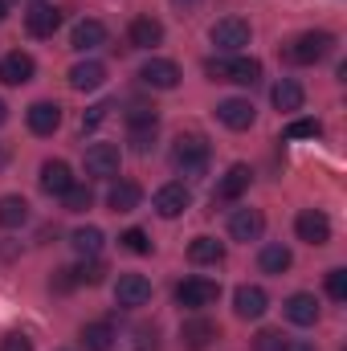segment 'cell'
<instances>
[{
    "mask_svg": "<svg viewBox=\"0 0 347 351\" xmlns=\"http://www.w3.org/2000/svg\"><path fill=\"white\" fill-rule=\"evenodd\" d=\"M331 49H335V37L327 29H311V33H298L286 45V62H294V66H319L323 58H331Z\"/></svg>",
    "mask_w": 347,
    "mask_h": 351,
    "instance_id": "obj_1",
    "label": "cell"
},
{
    "mask_svg": "<svg viewBox=\"0 0 347 351\" xmlns=\"http://www.w3.org/2000/svg\"><path fill=\"white\" fill-rule=\"evenodd\" d=\"M172 164L184 176H204V168H208V143H204V135H180L172 143Z\"/></svg>",
    "mask_w": 347,
    "mask_h": 351,
    "instance_id": "obj_2",
    "label": "cell"
},
{
    "mask_svg": "<svg viewBox=\"0 0 347 351\" xmlns=\"http://www.w3.org/2000/svg\"><path fill=\"white\" fill-rule=\"evenodd\" d=\"M217 298H221V286H217L213 278H184V282L176 286V302L188 306V311H204V306H213Z\"/></svg>",
    "mask_w": 347,
    "mask_h": 351,
    "instance_id": "obj_3",
    "label": "cell"
},
{
    "mask_svg": "<svg viewBox=\"0 0 347 351\" xmlns=\"http://www.w3.org/2000/svg\"><path fill=\"white\" fill-rule=\"evenodd\" d=\"M208 37H213V45H217L221 53H229V58H233V53H241V49L250 45V25H246L241 16H225V21H217V25H213V33H208Z\"/></svg>",
    "mask_w": 347,
    "mask_h": 351,
    "instance_id": "obj_4",
    "label": "cell"
},
{
    "mask_svg": "<svg viewBox=\"0 0 347 351\" xmlns=\"http://www.w3.org/2000/svg\"><path fill=\"white\" fill-rule=\"evenodd\" d=\"M294 233H298V241H307V245H327V241H331V221H327L323 208H302V213L294 217Z\"/></svg>",
    "mask_w": 347,
    "mask_h": 351,
    "instance_id": "obj_5",
    "label": "cell"
},
{
    "mask_svg": "<svg viewBox=\"0 0 347 351\" xmlns=\"http://www.w3.org/2000/svg\"><path fill=\"white\" fill-rule=\"evenodd\" d=\"M115 298H119V306H127V311L147 306V302H152V282H147L143 274H123V278L115 282Z\"/></svg>",
    "mask_w": 347,
    "mask_h": 351,
    "instance_id": "obj_6",
    "label": "cell"
},
{
    "mask_svg": "<svg viewBox=\"0 0 347 351\" xmlns=\"http://www.w3.org/2000/svg\"><path fill=\"white\" fill-rule=\"evenodd\" d=\"M250 180H254V172H250L246 164H233L229 172L217 180L213 204H233V200H241V196H246V188H250Z\"/></svg>",
    "mask_w": 347,
    "mask_h": 351,
    "instance_id": "obj_7",
    "label": "cell"
},
{
    "mask_svg": "<svg viewBox=\"0 0 347 351\" xmlns=\"http://www.w3.org/2000/svg\"><path fill=\"white\" fill-rule=\"evenodd\" d=\"M25 29H29L33 37H53V33L62 29V8H53V4H45V0H33V8L25 12Z\"/></svg>",
    "mask_w": 347,
    "mask_h": 351,
    "instance_id": "obj_8",
    "label": "cell"
},
{
    "mask_svg": "<svg viewBox=\"0 0 347 351\" xmlns=\"http://www.w3.org/2000/svg\"><path fill=\"white\" fill-rule=\"evenodd\" d=\"M33 74H37V62L29 53L12 49V53L0 58V82L4 86H25V82H33Z\"/></svg>",
    "mask_w": 347,
    "mask_h": 351,
    "instance_id": "obj_9",
    "label": "cell"
},
{
    "mask_svg": "<svg viewBox=\"0 0 347 351\" xmlns=\"http://www.w3.org/2000/svg\"><path fill=\"white\" fill-rule=\"evenodd\" d=\"M139 82H143V86H152V90H176V86H180V66L168 62V58H152V62H143Z\"/></svg>",
    "mask_w": 347,
    "mask_h": 351,
    "instance_id": "obj_10",
    "label": "cell"
},
{
    "mask_svg": "<svg viewBox=\"0 0 347 351\" xmlns=\"http://www.w3.org/2000/svg\"><path fill=\"white\" fill-rule=\"evenodd\" d=\"M86 176H94V180L119 176V147L115 143H90L86 147Z\"/></svg>",
    "mask_w": 347,
    "mask_h": 351,
    "instance_id": "obj_11",
    "label": "cell"
},
{
    "mask_svg": "<svg viewBox=\"0 0 347 351\" xmlns=\"http://www.w3.org/2000/svg\"><path fill=\"white\" fill-rule=\"evenodd\" d=\"M156 213L164 217V221H172V217H180L188 204H192V192H188V184H180V180H172V184H164L160 192H156Z\"/></svg>",
    "mask_w": 347,
    "mask_h": 351,
    "instance_id": "obj_12",
    "label": "cell"
},
{
    "mask_svg": "<svg viewBox=\"0 0 347 351\" xmlns=\"http://www.w3.org/2000/svg\"><path fill=\"white\" fill-rule=\"evenodd\" d=\"M217 119H221L229 131H250L254 119H258V110H254L250 98H225V102L217 106Z\"/></svg>",
    "mask_w": 347,
    "mask_h": 351,
    "instance_id": "obj_13",
    "label": "cell"
},
{
    "mask_svg": "<svg viewBox=\"0 0 347 351\" xmlns=\"http://www.w3.org/2000/svg\"><path fill=\"white\" fill-rule=\"evenodd\" d=\"M261 233H265V217H261V208H237L233 217H229V237L233 241H258Z\"/></svg>",
    "mask_w": 347,
    "mask_h": 351,
    "instance_id": "obj_14",
    "label": "cell"
},
{
    "mask_svg": "<svg viewBox=\"0 0 347 351\" xmlns=\"http://www.w3.org/2000/svg\"><path fill=\"white\" fill-rule=\"evenodd\" d=\"M233 311H237V319H261V315L270 311V294H265L261 286H237Z\"/></svg>",
    "mask_w": 347,
    "mask_h": 351,
    "instance_id": "obj_15",
    "label": "cell"
},
{
    "mask_svg": "<svg viewBox=\"0 0 347 351\" xmlns=\"http://www.w3.org/2000/svg\"><path fill=\"white\" fill-rule=\"evenodd\" d=\"M213 339H221V331H217V323H208V319H188V323L180 327V343L188 351L213 348Z\"/></svg>",
    "mask_w": 347,
    "mask_h": 351,
    "instance_id": "obj_16",
    "label": "cell"
},
{
    "mask_svg": "<svg viewBox=\"0 0 347 351\" xmlns=\"http://www.w3.org/2000/svg\"><path fill=\"white\" fill-rule=\"evenodd\" d=\"M225 82H237V86H258L261 82V62L258 58H225Z\"/></svg>",
    "mask_w": 347,
    "mask_h": 351,
    "instance_id": "obj_17",
    "label": "cell"
},
{
    "mask_svg": "<svg viewBox=\"0 0 347 351\" xmlns=\"http://www.w3.org/2000/svg\"><path fill=\"white\" fill-rule=\"evenodd\" d=\"M25 119H29V131L33 135H53L62 127V106L58 102H33Z\"/></svg>",
    "mask_w": 347,
    "mask_h": 351,
    "instance_id": "obj_18",
    "label": "cell"
},
{
    "mask_svg": "<svg viewBox=\"0 0 347 351\" xmlns=\"http://www.w3.org/2000/svg\"><path fill=\"white\" fill-rule=\"evenodd\" d=\"M282 311H286V319H290L294 327H315V323H319V302H315V294H302V290H298V294L286 298Z\"/></svg>",
    "mask_w": 347,
    "mask_h": 351,
    "instance_id": "obj_19",
    "label": "cell"
},
{
    "mask_svg": "<svg viewBox=\"0 0 347 351\" xmlns=\"http://www.w3.org/2000/svg\"><path fill=\"white\" fill-rule=\"evenodd\" d=\"M98 45H106V25L102 21H78L74 25V33H70V49H78V53H86V49H98Z\"/></svg>",
    "mask_w": 347,
    "mask_h": 351,
    "instance_id": "obj_20",
    "label": "cell"
},
{
    "mask_svg": "<svg viewBox=\"0 0 347 351\" xmlns=\"http://www.w3.org/2000/svg\"><path fill=\"white\" fill-rule=\"evenodd\" d=\"M127 37H131L135 49H156V45L164 41V25H160L156 16H135L131 29H127Z\"/></svg>",
    "mask_w": 347,
    "mask_h": 351,
    "instance_id": "obj_21",
    "label": "cell"
},
{
    "mask_svg": "<svg viewBox=\"0 0 347 351\" xmlns=\"http://www.w3.org/2000/svg\"><path fill=\"white\" fill-rule=\"evenodd\" d=\"M70 184H74L70 164H62V160H45V164H41V192H49V196H66Z\"/></svg>",
    "mask_w": 347,
    "mask_h": 351,
    "instance_id": "obj_22",
    "label": "cell"
},
{
    "mask_svg": "<svg viewBox=\"0 0 347 351\" xmlns=\"http://www.w3.org/2000/svg\"><path fill=\"white\" fill-rule=\"evenodd\" d=\"M139 200H143V188H139L135 180H119V184H110V192H106V204H110L115 213H135Z\"/></svg>",
    "mask_w": 347,
    "mask_h": 351,
    "instance_id": "obj_23",
    "label": "cell"
},
{
    "mask_svg": "<svg viewBox=\"0 0 347 351\" xmlns=\"http://www.w3.org/2000/svg\"><path fill=\"white\" fill-rule=\"evenodd\" d=\"M188 262L192 265H221L225 262V241H217V237H196V241L188 245Z\"/></svg>",
    "mask_w": 347,
    "mask_h": 351,
    "instance_id": "obj_24",
    "label": "cell"
},
{
    "mask_svg": "<svg viewBox=\"0 0 347 351\" xmlns=\"http://www.w3.org/2000/svg\"><path fill=\"white\" fill-rule=\"evenodd\" d=\"M102 82H106V66L102 62H78L70 70V86L74 90H98Z\"/></svg>",
    "mask_w": 347,
    "mask_h": 351,
    "instance_id": "obj_25",
    "label": "cell"
},
{
    "mask_svg": "<svg viewBox=\"0 0 347 351\" xmlns=\"http://www.w3.org/2000/svg\"><path fill=\"white\" fill-rule=\"evenodd\" d=\"M290 250L282 245V241H270V245H261V254H258V265H261V274H286L290 269Z\"/></svg>",
    "mask_w": 347,
    "mask_h": 351,
    "instance_id": "obj_26",
    "label": "cell"
},
{
    "mask_svg": "<svg viewBox=\"0 0 347 351\" xmlns=\"http://www.w3.org/2000/svg\"><path fill=\"white\" fill-rule=\"evenodd\" d=\"M29 221V200L25 196H0V229H21Z\"/></svg>",
    "mask_w": 347,
    "mask_h": 351,
    "instance_id": "obj_27",
    "label": "cell"
},
{
    "mask_svg": "<svg viewBox=\"0 0 347 351\" xmlns=\"http://www.w3.org/2000/svg\"><path fill=\"white\" fill-rule=\"evenodd\" d=\"M270 98H274L278 110H302V98H307V94H302V86H298L294 78H282L278 86L270 90Z\"/></svg>",
    "mask_w": 347,
    "mask_h": 351,
    "instance_id": "obj_28",
    "label": "cell"
},
{
    "mask_svg": "<svg viewBox=\"0 0 347 351\" xmlns=\"http://www.w3.org/2000/svg\"><path fill=\"white\" fill-rule=\"evenodd\" d=\"M82 348L86 351H115V327L110 323H86L82 327Z\"/></svg>",
    "mask_w": 347,
    "mask_h": 351,
    "instance_id": "obj_29",
    "label": "cell"
},
{
    "mask_svg": "<svg viewBox=\"0 0 347 351\" xmlns=\"http://www.w3.org/2000/svg\"><path fill=\"white\" fill-rule=\"evenodd\" d=\"M102 241H106V237H102V229H94V225H86V229H78V233H74V237H70V245H74V254H78V258H98V254H102Z\"/></svg>",
    "mask_w": 347,
    "mask_h": 351,
    "instance_id": "obj_30",
    "label": "cell"
},
{
    "mask_svg": "<svg viewBox=\"0 0 347 351\" xmlns=\"http://www.w3.org/2000/svg\"><path fill=\"white\" fill-rule=\"evenodd\" d=\"M135 127H160L156 106H147V102H131V110H127V131H135Z\"/></svg>",
    "mask_w": 347,
    "mask_h": 351,
    "instance_id": "obj_31",
    "label": "cell"
},
{
    "mask_svg": "<svg viewBox=\"0 0 347 351\" xmlns=\"http://www.w3.org/2000/svg\"><path fill=\"white\" fill-rule=\"evenodd\" d=\"M62 204H66V213H86L90 204H94V192H90V184H70V192L62 196Z\"/></svg>",
    "mask_w": 347,
    "mask_h": 351,
    "instance_id": "obj_32",
    "label": "cell"
},
{
    "mask_svg": "<svg viewBox=\"0 0 347 351\" xmlns=\"http://www.w3.org/2000/svg\"><path fill=\"white\" fill-rule=\"evenodd\" d=\"M323 135V123L319 119H294L286 127V139H319Z\"/></svg>",
    "mask_w": 347,
    "mask_h": 351,
    "instance_id": "obj_33",
    "label": "cell"
},
{
    "mask_svg": "<svg viewBox=\"0 0 347 351\" xmlns=\"http://www.w3.org/2000/svg\"><path fill=\"white\" fill-rule=\"evenodd\" d=\"M282 348H286V335L282 331H270L265 327V331L254 335V351H282Z\"/></svg>",
    "mask_w": 347,
    "mask_h": 351,
    "instance_id": "obj_34",
    "label": "cell"
},
{
    "mask_svg": "<svg viewBox=\"0 0 347 351\" xmlns=\"http://www.w3.org/2000/svg\"><path fill=\"white\" fill-rule=\"evenodd\" d=\"M119 241H123V250H131V254H152V241H147L143 229H127Z\"/></svg>",
    "mask_w": 347,
    "mask_h": 351,
    "instance_id": "obj_35",
    "label": "cell"
},
{
    "mask_svg": "<svg viewBox=\"0 0 347 351\" xmlns=\"http://www.w3.org/2000/svg\"><path fill=\"white\" fill-rule=\"evenodd\" d=\"M327 294L335 302H347V269H327Z\"/></svg>",
    "mask_w": 347,
    "mask_h": 351,
    "instance_id": "obj_36",
    "label": "cell"
},
{
    "mask_svg": "<svg viewBox=\"0 0 347 351\" xmlns=\"http://www.w3.org/2000/svg\"><path fill=\"white\" fill-rule=\"evenodd\" d=\"M110 110H115V106H110V102H94V106H90L86 114H82V131H94V127H102V123H106V114H110Z\"/></svg>",
    "mask_w": 347,
    "mask_h": 351,
    "instance_id": "obj_37",
    "label": "cell"
},
{
    "mask_svg": "<svg viewBox=\"0 0 347 351\" xmlns=\"http://www.w3.org/2000/svg\"><path fill=\"white\" fill-rule=\"evenodd\" d=\"M156 131H160V127H135V131H131V147H135V152H152V147H156Z\"/></svg>",
    "mask_w": 347,
    "mask_h": 351,
    "instance_id": "obj_38",
    "label": "cell"
},
{
    "mask_svg": "<svg viewBox=\"0 0 347 351\" xmlns=\"http://www.w3.org/2000/svg\"><path fill=\"white\" fill-rule=\"evenodd\" d=\"M102 274H106V269H102V262H98V258H90L82 269H74V278H78V282H90V286H94V282H102Z\"/></svg>",
    "mask_w": 347,
    "mask_h": 351,
    "instance_id": "obj_39",
    "label": "cell"
},
{
    "mask_svg": "<svg viewBox=\"0 0 347 351\" xmlns=\"http://www.w3.org/2000/svg\"><path fill=\"white\" fill-rule=\"evenodd\" d=\"M0 351H33V339L29 335H8V339H0Z\"/></svg>",
    "mask_w": 347,
    "mask_h": 351,
    "instance_id": "obj_40",
    "label": "cell"
},
{
    "mask_svg": "<svg viewBox=\"0 0 347 351\" xmlns=\"http://www.w3.org/2000/svg\"><path fill=\"white\" fill-rule=\"evenodd\" d=\"M282 351H315V343H302V339H286Z\"/></svg>",
    "mask_w": 347,
    "mask_h": 351,
    "instance_id": "obj_41",
    "label": "cell"
},
{
    "mask_svg": "<svg viewBox=\"0 0 347 351\" xmlns=\"http://www.w3.org/2000/svg\"><path fill=\"white\" fill-rule=\"evenodd\" d=\"M12 4H16V0H0V21H4V16L12 12Z\"/></svg>",
    "mask_w": 347,
    "mask_h": 351,
    "instance_id": "obj_42",
    "label": "cell"
},
{
    "mask_svg": "<svg viewBox=\"0 0 347 351\" xmlns=\"http://www.w3.org/2000/svg\"><path fill=\"white\" fill-rule=\"evenodd\" d=\"M8 123V106H4V98H0V127Z\"/></svg>",
    "mask_w": 347,
    "mask_h": 351,
    "instance_id": "obj_43",
    "label": "cell"
},
{
    "mask_svg": "<svg viewBox=\"0 0 347 351\" xmlns=\"http://www.w3.org/2000/svg\"><path fill=\"white\" fill-rule=\"evenodd\" d=\"M176 8H192V4H200V0H172Z\"/></svg>",
    "mask_w": 347,
    "mask_h": 351,
    "instance_id": "obj_44",
    "label": "cell"
}]
</instances>
